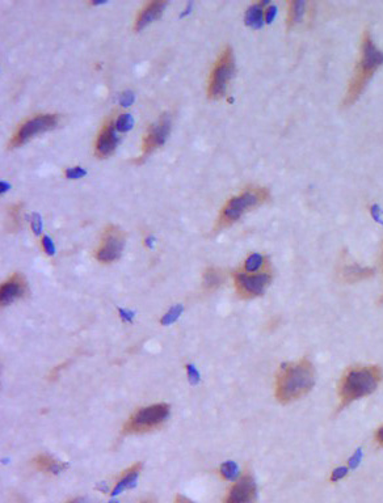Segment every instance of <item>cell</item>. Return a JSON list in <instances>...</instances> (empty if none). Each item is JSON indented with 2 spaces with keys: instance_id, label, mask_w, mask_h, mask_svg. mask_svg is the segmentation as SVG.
I'll return each instance as SVG.
<instances>
[{
  "instance_id": "33",
  "label": "cell",
  "mask_w": 383,
  "mask_h": 503,
  "mask_svg": "<svg viewBox=\"0 0 383 503\" xmlns=\"http://www.w3.org/2000/svg\"><path fill=\"white\" fill-rule=\"evenodd\" d=\"M346 472H348V469L346 468L336 469V471L332 473V477H331V480H332V481H336V480H339V478L344 477V476L346 475Z\"/></svg>"
},
{
  "instance_id": "10",
  "label": "cell",
  "mask_w": 383,
  "mask_h": 503,
  "mask_svg": "<svg viewBox=\"0 0 383 503\" xmlns=\"http://www.w3.org/2000/svg\"><path fill=\"white\" fill-rule=\"evenodd\" d=\"M171 133V117L169 114H163L160 120L150 126L149 131L143 138V146H142V153H141L140 159L135 160V163L141 164L150 156L152 152L156 148L162 147L167 140L168 135Z\"/></svg>"
},
{
  "instance_id": "2",
  "label": "cell",
  "mask_w": 383,
  "mask_h": 503,
  "mask_svg": "<svg viewBox=\"0 0 383 503\" xmlns=\"http://www.w3.org/2000/svg\"><path fill=\"white\" fill-rule=\"evenodd\" d=\"M383 64V53L375 46L371 37V33L369 30H365L361 40V53H360V60H358L356 71L349 82L348 91L345 93V97L342 100V106L348 108L352 106L361 97L364 89L366 88L367 83L370 82L374 73L377 72L378 68Z\"/></svg>"
},
{
  "instance_id": "6",
  "label": "cell",
  "mask_w": 383,
  "mask_h": 503,
  "mask_svg": "<svg viewBox=\"0 0 383 503\" xmlns=\"http://www.w3.org/2000/svg\"><path fill=\"white\" fill-rule=\"evenodd\" d=\"M235 75V58L232 49L226 46L221 55L217 59L214 68L212 71L209 79V97L213 100H218L223 97L227 89L228 82Z\"/></svg>"
},
{
  "instance_id": "18",
  "label": "cell",
  "mask_w": 383,
  "mask_h": 503,
  "mask_svg": "<svg viewBox=\"0 0 383 503\" xmlns=\"http://www.w3.org/2000/svg\"><path fill=\"white\" fill-rule=\"evenodd\" d=\"M225 282V274L217 267L206 269L202 277V287L206 292H214Z\"/></svg>"
},
{
  "instance_id": "31",
  "label": "cell",
  "mask_w": 383,
  "mask_h": 503,
  "mask_svg": "<svg viewBox=\"0 0 383 503\" xmlns=\"http://www.w3.org/2000/svg\"><path fill=\"white\" fill-rule=\"evenodd\" d=\"M275 15H277V7L275 6H269L266 8L265 11V21L266 22H272L274 20Z\"/></svg>"
},
{
  "instance_id": "27",
  "label": "cell",
  "mask_w": 383,
  "mask_h": 503,
  "mask_svg": "<svg viewBox=\"0 0 383 503\" xmlns=\"http://www.w3.org/2000/svg\"><path fill=\"white\" fill-rule=\"evenodd\" d=\"M30 227H32L33 232H34L36 235H40L42 232V228H44V225H42V219L41 215L37 214V212H33L32 215H30Z\"/></svg>"
},
{
  "instance_id": "12",
  "label": "cell",
  "mask_w": 383,
  "mask_h": 503,
  "mask_svg": "<svg viewBox=\"0 0 383 503\" xmlns=\"http://www.w3.org/2000/svg\"><path fill=\"white\" fill-rule=\"evenodd\" d=\"M26 294H28V282H26L25 277L20 273H15L8 281L2 285L0 304H2V307H6L17 299L24 298Z\"/></svg>"
},
{
  "instance_id": "26",
  "label": "cell",
  "mask_w": 383,
  "mask_h": 503,
  "mask_svg": "<svg viewBox=\"0 0 383 503\" xmlns=\"http://www.w3.org/2000/svg\"><path fill=\"white\" fill-rule=\"evenodd\" d=\"M87 174V171L84 168L82 167H73V168H67L64 171V176L70 180H78V178L84 177Z\"/></svg>"
},
{
  "instance_id": "9",
  "label": "cell",
  "mask_w": 383,
  "mask_h": 503,
  "mask_svg": "<svg viewBox=\"0 0 383 503\" xmlns=\"http://www.w3.org/2000/svg\"><path fill=\"white\" fill-rule=\"evenodd\" d=\"M125 247V234L117 225H108L102 232L101 244L96 250V260L111 263L121 258Z\"/></svg>"
},
{
  "instance_id": "3",
  "label": "cell",
  "mask_w": 383,
  "mask_h": 503,
  "mask_svg": "<svg viewBox=\"0 0 383 503\" xmlns=\"http://www.w3.org/2000/svg\"><path fill=\"white\" fill-rule=\"evenodd\" d=\"M383 379V371L378 366H353L344 372L339 384L340 408L377 390Z\"/></svg>"
},
{
  "instance_id": "38",
  "label": "cell",
  "mask_w": 383,
  "mask_h": 503,
  "mask_svg": "<svg viewBox=\"0 0 383 503\" xmlns=\"http://www.w3.org/2000/svg\"><path fill=\"white\" fill-rule=\"evenodd\" d=\"M192 6H193V3H192V2H190V3L188 4V7H187V8H185V11H184V12L181 13V17H184V16H185V15H188V13L190 12V8H192Z\"/></svg>"
},
{
  "instance_id": "29",
  "label": "cell",
  "mask_w": 383,
  "mask_h": 503,
  "mask_svg": "<svg viewBox=\"0 0 383 503\" xmlns=\"http://www.w3.org/2000/svg\"><path fill=\"white\" fill-rule=\"evenodd\" d=\"M187 372H188V376H189L190 383L192 384L198 383V380H200V373L197 372V370L192 366V364H187Z\"/></svg>"
},
{
  "instance_id": "16",
  "label": "cell",
  "mask_w": 383,
  "mask_h": 503,
  "mask_svg": "<svg viewBox=\"0 0 383 503\" xmlns=\"http://www.w3.org/2000/svg\"><path fill=\"white\" fill-rule=\"evenodd\" d=\"M142 468H143L142 462H136V464H134V466L130 467L129 469H126V471L122 472V475H121L120 478H118L117 485H116V487H114L113 490H112V493H111L112 497H113V495H117V494H120V493H122V491L126 490V489H133V487L135 486L136 478H138V476H140Z\"/></svg>"
},
{
  "instance_id": "15",
  "label": "cell",
  "mask_w": 383,
  "mask_h": 503,
  "mask_svg": "<svg viewBox=\"0 0 383 503\" xmlns=\"http://www.w3.org/2000/svg\"><path fill=\"white\" fill-rule=\"evenodd\" d=\"M32 466L36 471L48 473V475H58L60 472L66 471L68 468L67 462L58 461L53 456L48 453H40L32 460Z\"/></svg>"
},
{
  "instance_id": "40",
  "label": "cell",
  "mask_w": 383,
  "mask_h": 503,
  "mask_svg": "<svg viewBox=\"0 0 383 503\" xmlns=\"http://www.w3.org/2000/svg\"><path fill=\"white\" fill-rule=\"evenodd\" d=\"M15 503H24V502H22V500H21V498H17L16 502H15Z\"/></svg>"
},
{
  "instance_id": "30",
  "label": "cell",
  "mask_w": 383,
  "mask_h": 503,
  "mask_svg": "<svg viewBox=\"0 0 383 503\" xmlns=\"http://www.w3.org/2000/svg\"><path fill=\"white\" fill-rule=\"evenodd\" d=\"M134 98H135L134 97V93L130 92V91H126V92H124L121 95L120 102L122 106H130V105L134 102Z\"/></svg>"
},
{
  "instance_id": "34",
  "label": "cell",
  "mask_w": 383,
  "mask_h": 503,
  "mask_svg": "<svg viewBox=\"0 0 383 503\" xmlns=\"http://www.w3.org/2000/svg\"><path fill=\"white\" fill-rule=\"evenodd\" d=\"M375 440L380 447H383V426H380L375 433Z\"/></svg>"
},
{
  "instance_id": "19",
  "label": "cell",
  "mask_w": 383,
  "mask_h": 503,
  "mask_svg": "<svg viewBox=\"0 0 383 503\" xmlns=\"http://www.w3.org/2000/svg\"><path fill=\"white\" fill-rule=\"evenodd\" d=\"M246 24L254 29H260L265 20V12L263 10V3H255L246 12Z\"/></svg>"
},
{
  "instance_id": "17",
  "label": "cell",
  "mask_w": 383,
  "mask_h": 503,
  "mask_svg": "<svg viewBox=\"0 0 383 503\" xmlns=\"http://www.w3.org/2000/svg\"><path fill=\"white\" fill-rule=\"evenodd\" d=\"M340 274L342 277V281L346 282V283H356V282L370 278L373 276V269L362 267L357 263H351V265H344Z\"/></svg>"
},
{
  "instance_id": "13",
  "label": "cell",
  "mask_w": 383,
  "mask_h": 503,
  "mask_svg": "<svg viewBox=\"0 0 383 503\" xmlns=\"http://www.w3.org/2000/svg\"><path fill=\"white\" fill-rule=\"evenodd\" d=\"M118 136L116 135V124L113 120H108L102 126L96 140L95 153L98 159H105L112 155L117 147Z\"/></svg>"
},
{
  "instance_id": "8",
  "label": "cell",
  "mask_w": 383,
  "mask_h": 503,
  "mask_svg": "<svg viewBox=\"0 0 383 503\" xmlns=\"http://www.w3.org/2000/svg\"><path fill=\"white\" fill-rule=\"evenodd\" d=\"M270 281L272 276L269 270L259 273H246L240 270L234 274L237 295L243 299H252L263 295L270 285Z\"/></svg>"
},
{
  "instance_id": "32",
  "label": "cell",
  "mask_w": 383,
  "mask_h": 503,
  "mask_svg": "<svg viewBox=\"0 0 383 503\" xmlns=\"http://www.w3.org/2000/svg\"><path fill=\"white\" fill-rule=\"evenodd\" d=\"M118 312H120V316H121V319L124 320L125 323H131V320H133V317H134V314L133 312H129V311H126V309H118Z\"/></svg>"
},
{
  "instance_id": "35",
  "label": "cell",
  "mask_w": 383,
  "mask_h": 503,
  "mask_svg": "<svg viewBox=\"0 0 383 503\" xmlns=\"http://www.w3.org/2000/svg\"><path fill=\"white\" fill-rule=\"evenodd\" d=\"M175 503H194V502L193 500H190L189 498L181 495V494H178L176 498H175Z\"/></svg>"
},
{
  "instance_id": "25",
  "label": "cell",
  "mask_w": 383,
  "mask_h": 503,
  "mask_svg": "<svg viewBox=\"0 0 383 503\" xmlns=\"http://www.w3.org/2000/svg\"><path fill=\"white\" fill-rule=\"evenodd\" d=\"M181 312H183V305H181V304L175 305V307H172L171 309H169V312H168L167 315L163 316V319L160 320V323H162V325H169V324L175 323V321L179 319V316L181 315Z\"/></svg>"
},
{
  "instance_id": "36",
  "label": "cell",
  "mask_w": 383,
  "mask_h": 503,
  "mask_svg": "<svg viewBox=\"0 0 383 503\" xmlns=\"http://www.w3.org/2000/svg\"><path fill=\"white\" fill-rule=\"evenodd\" d=\"M66 503H87V499L84 497H78V498H74V499L67 500Z\"/></svg>"
},
{
  "instance_id": "43",
  "label": "cell",
  "mask_w": 383,
  "mask_h": 503,
  "mask_svg": "<svg viewBox=\"0 0 383 503\" xmlns=\"http://www.w3.org/2000/svg\"><path fill=\"white\" fill-rule=\"evenodd\" d=\"M111 503H118V502H111Z\"/></svg>"
},
{
  "instance_id": "22",
  "label": "cell",
  "mask_w": 383,
  "mask_h": 503,
  "mask_svg": "<svg viewBox=\"0 0 383 503\" xmlns=\"http://www.w3.org/2000/svg\"><path fill=\"white\" fill-rule=\"evenodd\" d=\"M22 205L17 203V205L11 206L8 210V219H10V229L12 231H17L21 228V210Z\"/></svg>"
},
{
  "instance_id": "23",
  "label": "cell",
  "mask_w": 383,
  "mask_h": 503,
  "mask_svg": "<svg viewBox=\"0 0 383 503\" xmlns=\"http://www.w3.org/2000/svg\"><path fill=\"white\" fill-rule=\"evenodd\" d=\"M219 475H221V477L223 478V480H227V481L234 480V478L237 476L236 462L234 461L223 462L221 466V468H219Z\"/></svg>"
},
{
  "instance_id": "28",
  "label": "cell",
  "mask_w": 383,
  "mask_h": 503,
  "mask_svg": "<svg viewBox=\"0 0 383 503\" xmlns=\"http://www.w3.org/2000/svg\"><path fill=\"white\" fill-rule=\"evenodd\" d=\"M41 244H42V248H44V250L46 252V254H49V256H53V254L55 253L54 243H53V240H51L49 236H44V238H42Z\"/></svg>"
},
{
  "instance_id": "41",
  "label": "cell",
  "mask_w": 383,
  "mask_h": 503,
  "mask_svg": "<svg viewBox=\"0 0 383 503\" xmlns=\"http://www.w3.org/2000/svg\"><path fill=\"white\" fill-rule=\"evenodd\" d=\"M382 267H383V253H382Z\"/></svg>"
},
{
  "instance_id": "37",
  "label": "cell",
  "mask_w": 383,
  "mask_h": 503,
  "mask_svg": "<svg viewBox=\"0 0 383 503\" xmlns=\"http://www.w3.org/2000/svg\"><path fill=\"white\" fill-rule=\"evenodd\" d=\"M2 193H6L7 190H10V187H11V185L10 184H7L6 181H2Z\"/></svg>"
},
{
  "instance_id": "11",
  "label": "cell",
  "mask_w": 383,
  "mask_h": 503,
  "mask_svg": "<svg viewBox=\"0 0 383 503\" xmlns=\"http://www.w3.org/2000/svg\"><path fill=\"white\" fill-rule=\"evenodd\" d=\"M256 494V482L254 477L250 473H246L235 481L223 503H255Z\"/></svg>"
},
{
  "instance_id": "7",
  "label": "cell",
  "mask_w": 383,
  "mask_h": 503,
  "mask_svg": "<svg viewBox=\"0 0 383 503\" xmlns=\"http://www.w3.org/2000/svg\"><path fill=\"white\" fill-rule=\"evenodd\" d=\"M58 121H59L58 114H40V115H36V117L25 121L17 129L16 134L13 135L12 140L8 144V148H16V147L25 144L37 134L53 130L57 127Z\"/></svg>"
},
{
  "instance_id": "21",
  "label": "cell",
  "mask_w": 383,
  "mask_h": 503,
  "mask_svg": "<svg viewBox=\"0 0 383 503\" xmlns=\"http://www.w3.org/2000/svg\"><path fill=\"white\" fill-rule=\"evenodd\" d=\"M304 12H306V2H301V0H294L289 3L288 10V28H292L295 24L301 21L303 17Z\"/></svg>"
},
{
  "instance_id": "20",
  "label": "cell",
  "mask_w": 383,
  "mask_h": 503,
  "mask_svg": "<svg viewBox=\"0 0 383 503\" xmlns=\"http://www.w3.org/2000/svg\"><path fill=\"white\" fill-rule=\"evenodd\" d=\"M241 270L246 273H259L268 270V258L260 253H252L247 257Z\"/></svg>"
},
{
  "instance_id": "4",
  "label": "cell",
  "mask_w": 383,
  "mask_h": 503,
  "mask_svg": "<svg viewBox=\"0 0 383 503\" xmlns=\"http://www.w3.org/2000/svg\"><path fill=\"white\" fill-rule=\"evenodd\" d=\"M269 197V190L260 186H250L244 189L240 194L232 197L231 200L227 201L217 219V224L214 228L216 232L222 231L236 223L246 212L268 202Z\"/></svg>"
},
{
  "instance_id": "24",
  "label": "cell",
  "mask_w": 383,
  "mask_h": 503,
  "mask_svg": "<svg viewBox=\"0 0 383 503\" xmlns=\"http://www.w3.org/2000/svg\"><path fill=\"white\" fill-rule=\"evenodd\" d=\"M134 126V120L130 114H121L116 121V130L120 133H126Z\"/></svg>"
},
{
  "instance_id": "1",
  "label": "cell",
  "mask_w": 383,
  "mask_h": 503,
  "mask_svg": "<svg viewBox=\"0 0 383 503\" xmlns=\"http://www.w3.org/2000/svg\"><path fill=\"white\" fill-rule=\"evenodd\" d=\"M315 383V370L307 358L280 368L275 379V397L281 404H289L307 395Z\"/></svg>"
},
{
  "instance_id": "39",
  "label": "cell",
  "mask_w": 383,
  "mask_h": 503,
  "mask_svg": "<svg viewBox=\"0 0 383 503\" xmlns=\"http://www.w3.org/2000/svg\"><path fill=\"white\" fill-rule=\"evenodd\" d=\"M145 244H146L147 247L149 248H151L152 247V244H154V238L152 236H150V238H147L146 239V241H145Z\"/></svg>"
},
{
  "instance_id": "5",
  "label": "cell",
  "mask_w": 383,
  "mask_h": 503,
  "mask_svg": "<svg viewBox=\"0 0 383 503\" xmlns=\"http://www.w3.org/2000/svg\"><path fill=\"white\" fill-rule=\"evenodd\" d=\"M169 413L171 406L164 402L138 409L122 426V434H146L158 430L165 423Z\"/></svg>"
},
{
  "instance_id": "14",
  "label": "cell",
  "mask_w": 383,
  "mask_h": 503,
  "mask_svg": "<svg viewBox=\"0 0 383 503\" xmlns=\"http://www.w3.org/2000/svg\"><path fill=\"white\" fill-rule=\"evenodd\" d=\"M165 6H167V2L154 0V2H150V3H147L146 6L143 7L135 20V28H134L135 32H140L145 26H147L152 21H155L156 19L162 16Z\"/></svg>"
},
{
  "instance_id": "42",
  "label": "cell",
  "mask_w": 383,
  "mask_h": 503,
  "mask_svg": "<svg viewBox=\"0 0 383 503\" xmlns=\"http://www.w3.org/2000/svg\"><path fill=\"white\" fill-rule=\"evenodd\" d=\"M143 503H151V502H143Z\"/></svg>"
}]
</instances>
